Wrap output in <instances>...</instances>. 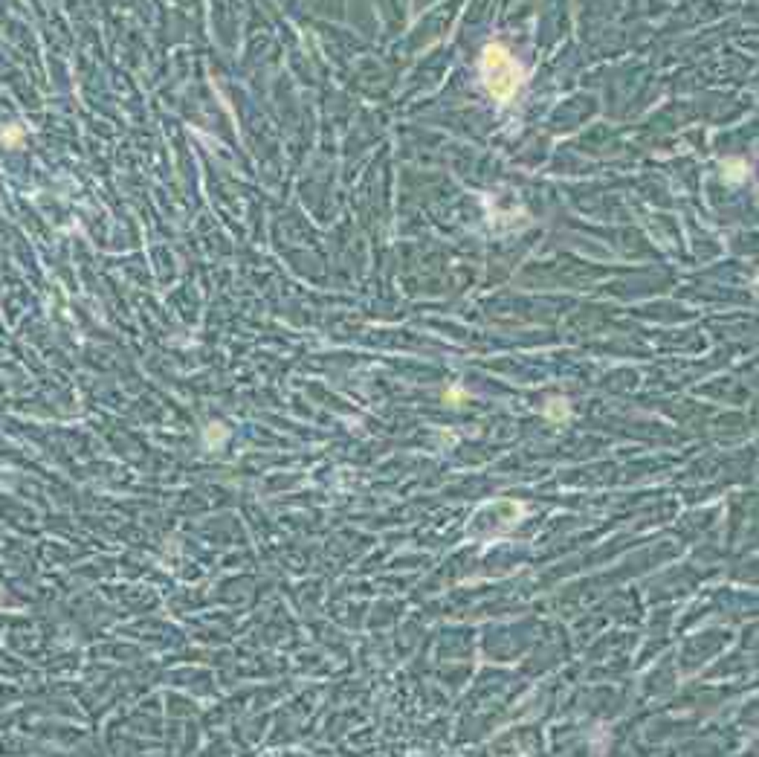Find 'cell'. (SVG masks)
<instances>
[{
  "label": "cell",
  "instance_id": "6da1fadb",
  "mask_svg": "<svg viewBox=\"0 0 759 757\" xmlns=\"http://www.w3.org/2000/svg\"><path fill=\"white\" fill-rule=\"evenodd\" d=\"M481 79L495 99L510 102L516 96V90L521 87V67L513 61V56L502 44H490L481 53Z\"/></svg>",
  "mask_w": 759,
  "mask_h": 757
},
{
  "label": "cell",
  "instance_id": "7a4b0ae2",
  "mask_svg": "<svg viewBox=\"0 0 759 757\" xmlns=\"http://www.w3.org/2000/svg\"><path fill=\"white\" fill-rule=\"evenodd\" d=\"M548 412H551V415H554L557 421H562V418L568 415V409H565V404H562V400H554V404L548 407Z\"/></svg>",
  "mask_w": 759,
  "mask_h": 757
}]
</instances>
